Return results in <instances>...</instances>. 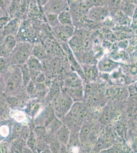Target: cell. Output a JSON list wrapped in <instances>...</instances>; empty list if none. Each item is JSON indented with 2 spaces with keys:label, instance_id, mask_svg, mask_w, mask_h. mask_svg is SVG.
I'll return each mask as SVG.
<instances>
[{
  "label": "cell",
  "instance_id": "9",
  "mask_svg": "<svg viewBox=\"0 0 137 153\" xmlns=\"http://www.w3.org/2000/svg\"><path fill=\"white\" fill-rule=\"evenodd\" d=\"M46 127L49 132H54L57 130L63 125L61 121L58 120L54 115H51L49 117L46 122Z\"/></svg>",
  "mask_w": 137,
  "mask_h": 153
},
{
  "label": "cell",
  "instance_id": "25",
  "mask_svg": "<svg viewBox=\"0 0 137 153\" xmlns=\"http://www.w3.org/2000/svg\"><path fill=\"white\" fill-rule=\"evenodd\" d=\"M27 90L29 94L33 95L36 92V88L35 87L34 84L33 83L32 81H30V82L27 85Z\"/></svg>",
  "mask_w": 137,
  "mask_h": 153
},
{
  "label": "cell",
  "instance_id": "24",
  "mask_svg": "<svg viewBox=\"0 0 137 153\" xmlns=\"http://www.w3.org/2000/svg\"><path fill=\"white\" fill-rule=\"evenodd\" d=\"M8 102L11 107H17L21 105V102L16 97H9L8 99Z\"/></svg>",
  "mask_w": 137,
  "mask_h": 153
},
{
  "label": "cell",
  "instance_id": "31",
  "mask_svg": "<svg viewBox=\"0 0 137 153\" xmlns=\"http://www.w3.org/2000/svg\"><path fill=\"white\" fill-rule=\"evenodd\" d=\"M45 80V76L43 74H40V75H38L37 79H35L36 81H37L38 83H42V82H43V81Z\"/></svg>",
  "mask_w": 137,
  "mask_h": 153
},
{
  "label": "cell",
  "instance_id": "10",
  "mask_svg": "<svg viewBox=\"0 0 137 153\" xmlns=\"http://www.w3.org/2000/svg\"><path fill=\"white\" fill-rule=\"evenodd\" d=\"M82 3L83 8L88 11L93 7L108 6L109 0H85Z\"/></svg>",
  "mask_w": 137,
  "mask_h": 153
},
{
  "label": "cell",
  "instance_id": "30",
  "mask_svg": "<svg viewBox=\"0 0 137 153\" xmlns=\"http://www.w3.org/2000/svg\"><path fill=\"white\" fill-rule=\"evenodd\" d=\"M59 147L60 146H59V144H58V143H56V142L52 143V144H51V146L52 151L55 152L58 151L59 150Z\"/></svg>",
  "mask_w": 137,
  "mask_h": 153
},
{
  "label": "cell",
  "instance_id": "11",
  "mask_svg": "<svg viewBox=\"0 0 137 153\" xmlns=\"http://www.w3.org/2000/svg\"><path fill=\"white\" fill-rule=\"evenodd\" d=\"M57 138L63 144H66L70 138V131L67 127L62 125L57 131Z\"/></svg>",
  "mask_w": 137,
  "mask_h": 153
},
{
  "label": "cell",
  "instance_id": "29",
  "mask_svg": "<svg viewBox=\"0 0 137 153\" xmlns=\"http://www.w3.org/2000/svg\"><path fill=\"white\" fill-rule=\"evenodd\" d=\"M10 21V19L8 18H1V28H4Z\"/></svg>",
  "mask_w": 137,
  "mask_h": 153
},
{
  "label": "cell",
  "instance_id": "2",
  "mask_svg": "<svg viewBox=\"0 0 137 153\" xmlns=\"http://www.w3.org/2000/svg\"><path fill=\"white\" fill-rule=\"evenodd\" d=\"M68 0H49L43 6V10L47 14H59L64 11L69 10Z\"/></svg>",
  "mask_w": 137,
  "mask_h": 153
},
{
  "label": "cell",
  "instance_id": "23",
  "mask_svg": "<svg viewBox=\"0 0 137 153\" xmlns=\"http://www.w3.org/2000/svg\"><path fill=\"white\" fill-rule=\"evenodd\" d=\"M27 144H28L29 147L31 150H34L35 146L37 144V141H36V140L35 139L32 133L30 135L29 138L28 139Z\"/></svg>",
  "mask_w": 137,
  "mask_h": 153
},
{
  "label": "cell",
  "instance_id": "17",
  "mask_svg": "<svg viewBox=\"0 0 137 153\" xmlns=\"http://www.w3.org/2000/svg\"><path fill=\"white\" fill-rule=\"evenodd\" d=\"M32 53L33 56L36 57L40 60L45 59L47 56L45 50L40 44H37L33 46Z\"/></svg>",
  "mask_w": 137,
  "mask_h": 153
},
{
  "label": "cell",
  "instance_id": "12",
  "mask_svg": "<svg viewBox=\"0 0 137 153\" xmlns=\"http://www.w3.org/2000/svg\"><path fill=\"white\" fill-rule=\"evenodd\" d=\"M71 111L72 116L78 120L83 119L87 114L85 108L80 104L74 105V106L72 108Z\"/></svg>",
  "mask_w": 137,
  "mask_h": 153
},
{
  "label": "cell",
  "instance_id": "27",
  "mask_svg": "<svg viewBox=\"0 0 137 153\" xmlns=\"http://www.w3.org/2000/svg\"><path fill=\"white\" fill-rule=\"evenodd\" d=\"M60 92V89L59 86L57 84H55L52 88V96L53 97H57L58 96Z\"/></svg>",
  "mask_w": 137,
  "mask_h": 153
},
{
  "label": "cell",
  "instance_id": "21",
  "mask_svg": "<svg viewBox=\"0 0 137 153\" xmlns=\"http://www.w3.org/2000/svg\"><path fill=\"white\" fill-rule=\"evenodd\" d=\"M90 127L88 126L85 125L82 127L80 130L79 137L82 141H85L89 137L90 134Z\"/></svg>",
  "mask_w": 137,
  "mask_h": 153
},
{
  "label": "cell",
  "instance_id": "15",
  "mask_svg": "<svg viewBox=\"0 0 137 153\" xmlns=\"http://www.w3.org/2000/svg\"><path fill=\"white\" fill-rule=\"evenodd\" d=\"M120 9L125 14L130 16H132L135 9V5L129 0H123Z\"/></svg>",
  "mask_w": 137,
  "mask_h": 153
},
{
  "label": "cell",
  "instance_id": "7",
  "mask_svg": "<svg viewBox=\"0 0 137 153\" xmlns=\"http://www.w3.org/2000/svg\"><path fill=\"white\" fill-rule=\"evenodd\" d=\"M79 2L71 0L69 3V11L72 18L74 21L78 22L81 17V6Z\"/></svg>",
  "mask_w": 137,
  "mask_h": 153
},
{
  "label": "cell",
  "instance_id": "28",
  "mask_svg": "<svg viewBox=\"0 0 137 153\" xmlns=\"http://www.w3.org/2000/svg\"><path fill=\"white\" fill-rule=\"evenodd\" d=\"M13 144H14V148H16L18 151H21L23 146L22 140H20V139L16 140L14 141Z\"/></svg>",
  "mask_w": 137,
  "mask_h": 153
},
{
  "label": "cell",
  "instance_id": "5",
  "mask_svg": "<svg viewBox=\"0 0 137 153\" xmlns=\"http://www.w3.org/2000/svg\"><path fill=\"white\" fill-rule=\"evenodd\" d=\"M56 102V109L63 114L67 113L71 108L72 100L71 97L67 94L58 97L57 102Z\"/></svg>",
  "mask_w": 137,
  "mask_h": 153
},
{
  "label": "cell",
  "instance_id": "1",
  "mask_svg": "<svg viewBox=\"0 0 137 153\" xmlns=\"http://www.w3.org/2000/svg\"><path fill=\"white\" fill-rule=\"evenodd\" d=\"M33 46L27 42H22L16 44L12 53L13 57L19 64L23 65L28 61L32 52Z\"/></svg>",
  "mask_w": 137,
  "mask_h": 153
},
{
  "label": "cell",
  "instance_id": "13",
  "mask_svg": "<svg viewBox=\"0 0 137 153\" xmlns=\"http://www.w3.org/2000/svg\"><path fill=\"white\" fill-rule=\"evenodd\" d=\"M59 23L63 25H73V21L69 11L65 10L58 14Z\"/></svg>",
  "mask_w": 137,
  "mask_h": 153
},
{
  "label": "cell",
  "instance_id": "22",
  "mask_svg": "<svg viewBox=\"0 0 137 153\" xmlns=\"http://www.w3.org/2000/svg\"><path fill=\"white\" fill-rule=\"evenodd\" d=\"M85 74L87 78L90 79H93L96 76V70L93 67L87 66L85 68Z\"/></svg>",
  "mask_w": 137,
  "mask_h": 153
},
{
  "label": "cell",
  "instance_id": "6",
  "mask_svg": "<svg viewBox=\"0 0 137 153\" xmlns=\"http://www.w3.org/2000/svg\"><path fill=\"white\" fill-rule=\"evenodd\" d=\"M54 29L56 33L63 40H67L69 38H71L74 33V28L73 25H63L61 24Z\"/></svg>",
  "mask_w": 137,
  "mask_h": 153
},
{
  "label": "cell",
  "instance_id": "3",
  "mask_svg": "<svg viewBox=\"0 0 137 153\" xmlns=\"http://www.w3.org/2000/svg\"><path fill=\"white\" fill-rule=\"evenodd\" d=\"M110 14V11L108 6H99L92 8L88 10L87 17L88 19L96 22H103L108 18Z\"/></svg>",
  "mask_w": 137,
  "mask_h": 153
},
{
  "label": "cell",
  "instance_id": "8",
  "mask_svg": "<svg viewBox=\"0 0 137 153\" xmlns=\"http://www.w3.org/2000/svg\"><path fill=\"white\" fill-rule=\"evenodd\" d=\"M19 25V19H12L4 27L3 34L5 36L9 35H14L17 32Z\"/></svg>",
  "mask_w": 137,
  "mask_h": 153
},
{
  "label": "cell",
  "instance_id": "18",
  "mask_svg": "<svg viewBox=\"0 0 137 153\" xmlns=\"http://www.w3.org/2000/svg\"><path fill=\"white\" fill-rule=\"evenodd\" d=\"M123 0H109L108 7L110 11V13L115 14L118 12L121 8Z\"/></svg>",
  "mask_w": 137,
  "mask_h": 153
},
{
  "label": "cell",
  "instance_id": "16",
  "mask_svg": "<svg viewBox=\"0 0 137 153\" xmlns=\"http://www.w3.org/2000/svg\"><path fill=\"white\" fill-rule=\"evenodd\" d=\"M81 84L80 80L75 74L70 75L66 80V84L73 88H80Z\"/></svg>",
  "mask_w": 137,
  "mask_h": 153
},
{
  "label": "cell",
  "instance_id": "19",
  "mask_svg": "<svg viewBox=\"0 0 137 153\" xmlns=\"http://www.w3.org/2000/svg\"><path fill=\"white\" fill-rule=\"evenodd\" d=\"M21 73L22 75L23 84L25 86H27L31 81L30 70L27 65H24L21 69Z\"/></svg>",
  "mask_w": 137,
  "mask_h": 153
},
{
  "label": "cell",
  "instance_id": "14",
  "mask_svg": "<svg viewBox=\"0 0 137 153\" xmlns=\"http://www.w3.org/2000/svg\"><path fill=\"white\" fill-rule=\"evenodd\" d=\"M27 65L30 70L37 71H40L43 70V66L40 60L33 55L30 56Z\"/></svg>",
  "mask_w": 137,
  "mask_h": 153
},
{
  "label": "cell",
  "instance_id": "32",
  "mask_svg": "<svg viewBox=\"0 0 137 153\" xmlns=\"http://www.w3.org/2000/svg\"><path fill=\"white\" fill-rule=\"evenodd\" d=\"M73 1H74L76 2H79V3H82V2H84L85 0H73Z\"/></svg>",
  "mask_w": 137,
  "mask_h": 153
},
{
  "label": "cell",
  "instance_id": "20",
  "mask_svg": "<svg viewBox=\"0 0 137 153\" xmlns=\"http://www.w3.org/2000/svg\"><path fill=\"white\" fill-rule=\"evenodd\" d=\"M47 19L49 24L53 29L61 25L58 19V15L57 14H47Z\"/></svg>",
  "mask_w": 137,
  "mask_h": 153
},
{
  "label": "cell",
  "instance_id": "26",
  "mask_svg": "<svg viewBox=\"0 0 137 153\" xmlns=\"http://www.w3.org/2000/svg\"><path fill=\"white\" fill-rule=\"evenodd\" d=\"M35 132L37 137L39 138H40L45 134V129L43 127H37L35 130Z\"/></svg>",
  "mask_w": 137,
  "mask_h": 153
},
{
  "label": "cell",
  "instance_id": "4",
  "mask_svg": "<svg viewBox=\"0 0 137 153\" xmlns=\"http://www.w3.org/2000/svg\"><path fill=\"white\" fill-rule=\"evenodd\" d=\"M16 41L14 36L7 35L5 36L4 43L1 45V56L7 57L13 52L16 45Z\"/></svg>",
  "mask_w": 137,
  "mask_h": 153
}]
</instances>
